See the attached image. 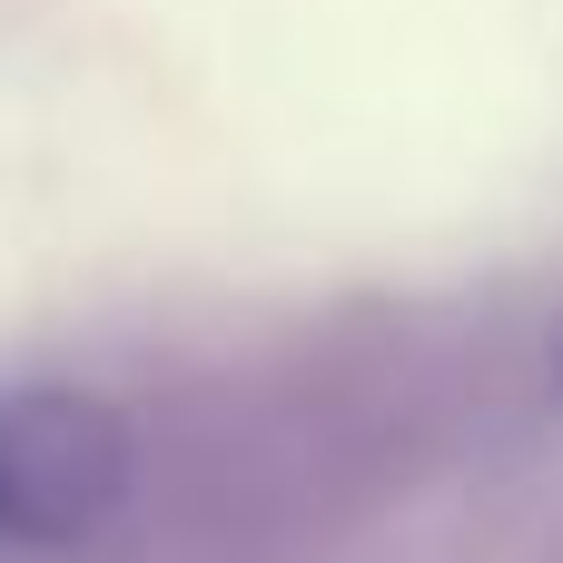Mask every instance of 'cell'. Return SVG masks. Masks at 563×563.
Segmentation results:
<instances>
[{
    "instance_id": "obj_1",
    "label": "cell",
    "mask_w": 563,
    "mask_h": 563,
    "mask_svg": "<svg viewBox=\"0 0 563 563\" xmlns=\"http://www.w3.org/2000/svg\"><path fill=\"white\" fill-rule=\"evenodd\" d=\"M139 485V435L109 396L79 386H10L0 396V544L69 554L119 525Z\"/></svg>"
}]
</instances>
